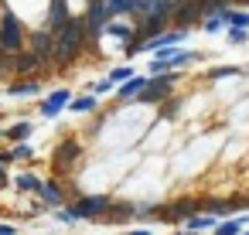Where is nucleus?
I'll list each match as a JSON object with an SVG mask.
<instances>
[{
    "label": "nucleus",
    "instance_id": "nucleus-22",
    "mask_svg": "<svg viewBox=\"0 0 249 235\" xmlns=\"http://www.w3.org/2000/svg\"><path fill=\"white\" fill-rule=\"evenodd\" d=\"M229 75H242V68H235V65H212L208 68V82H218V79H229Z\"/></svg>",
    "mask_w": 249,
    "mask_h": 235
},
{
    "label": "nucleus",
    "instance_id": "nucleus-3",
    "mask_svg": "<svg viewBox=\"0 0 249 235\" xmlns=\"http://www.w3.org/2000/svg\"><path fill=\"white\" fill-rule=\"evenodd\" d=\"M0 51L4 55H21L24 51V24L18 14L0 0Z\"/></svg>",
    "mask_w": 249,
    "mask_h": 235
},
{
    "label": "nucleus",
    "instance_id": "nucleus-36",
    "mask_svg": "<svg viewBox=\"0 0 249 235\" xmlns=\"http://www.w3.org/2000/svg\"><path fill=\"white\" fill-rule=\"evenodd\" d=\"M0 55H4V51H0Z\"/></svg>",
    "mask_w": 249,
    "mask_h": 235
},
{
    "label": "nucleus",
    "instance_id": "nucleus-24",
    "mask_svg": "<svg viewBox=\"0 0 249 235\" xmlns=\"http://www.w3.org/2000/svg\"><path fill=\"white\" fill-rule=\"evenodd\" d=\"M11 157L14 160H35V147L31 143H14L11 147Z\"/></svg>",
    "mask_w": 249,
    "mask_h": 235
},
{
    "label": "nucleus",
    "instance_id": "nucleus-32",
    "mask_svg": "<svg viewBox=\"0 0 249 235\" xmlns=\"http://www.w3.org/2000/svg\"><path fill=\"white\" fill-rule=\"evenodd\" d=\"M0 140H7V130H4V126H0Z\"/></svg>",
    "mask_w": 249,
    "mask_h": 235
},
{
    "label": "nucleus",
    "instance_id": "nucleus-14",
    "mask_svg": "<svg viewBox=\"0 0 249 235\" xmlns=\"http://www.w3.org/2000/svg\"><path fill=\"white\" fill-rule=\"evenodd\" d=\"M147 82H150V75H133L130 82H123V85L116 89V96H120L123 102H126V99H137V96L147 89Z\"/></svg>",
    "mask_w": 249,
    "mask_h": 235
},
{
    "label": "nucleus",
    "instance_id": "nucleus-11",
    "mask_svg": "<svg viewBox=\"0 0 249 235\" xmlns=\"http://www.w3.org/2000/svg\"><path fill=\"white\" fill-rule=\"evenodd\" d=\"M137 211H140V204H133V201H116L103 221H106V225H123V221L137 218Z\"/></svg>",
    "mask_w": 249,
    "mask_h": 235
},
{
    "label": "nucleus",
    "instance_id": "nucleus-35",
    "mask_svg": "<svg viewBox=\"0 0 249 235\" xmlns=\"http://www.w3.org/2000/svg\"><path fill=\"white\" fill-rule=\"evenodd\" d=\"M239 235H249V228H246V232H239Z\"/></svg>",
    "mask_w": 249,
    "mask_h": 235
},
{
    "label": "nucleus",
    "instance_id": "nucleus-28",
    "mask_svg": "<svg viewBox=\"0 0 249 235\" xmlns=\"http://www.w3.org/2000/svg\"><path fill=\"white\" fill-rule=\"evenodd\" d=\"M113 89H116V85H113V82H109V79H99V82H96V85H92V96H109V92H113Z\"/></svg>",
    "mask_w": 249,
    "mask_h": 235
},
{
    "label": "nucleus",
    "instance_id": "nucleus-18",
    "mask_svg": "<svg viewBox=\"0 0 249 235\" xmlns=\"http://www.w3.org/2000/svg\"><path fill=\"white\" fill-rule=\"evenodd\" d=\"M99 109V96H75L72 99V106H69V113H96Z\"/></svg>",
    "mask_w": 249,
    "mask_h": 235
},
{
    "label": "nucleus",
    "instance_id": "nucleus-9",
    "mask_svg": "<svg viewBox=\"0 0 249 235\" xmlns=\"http://www.w3.org/2000/svg\"><path fill=\"white\" fill-rule=\"evenodd\" d=\"M11 68H14V75H31V79H38V72L41 68H48L31 48H24L21 55H11Z\"/></svg>",
    "mask_w": 249,
    "mask_h": 235
},
{
    "label": "nucleus",
    "instance_id": "nucleus-29",
    "mask_svg": "<svg viewBox=\"0 0 249 235\" xmlns=\"http://www.w3.org/2000/svg\"><path fill=\"white\" fill-rule=\"evenodd\" d=\"M7 184H14V181H11V174H7V167H4V164H0V191H4Z\"/></svg>",
    "mask_w": 249,
    "mask_h": 235
},
{
    "label": "nucleus",
    "instance_id": "nucleus-34",
    "mask_svg": "<svg viewBox=\"0 0 249 235\" xmlns=\"http://www.w3.org/2000/svg\"><path fill=\"white\" fill-rule=\"evenodd\" d=\"M174 235H195V232H174Z\"/></svg>",
    "mask_w": 249,
    "mask_h": 235
},
{
    "label": "nucleus",
    "instance_id": "nucleus-23",
    "mask_svg": "<svg viewBox=\"0 0 249 235\" xmlns=\"http://www.w3.org/2000/svg\"><path fill=\"white\" fill-rule=\"evenodd\" d=\"M133 75H137V72H133L130 65H120V68H113V72H109V82H113V85L120 89V85H123V82H130Z\"/></svg>",
    "mask_w": 249,
    "mask_h": 235
},
{
    "label": "nucleus",
    "instance_id": "nucleus-17",
    "mask_svg": "<svg viewBox=\"0 0 249 235\" xmlns=\"http://www.w3.org/2000/svg\"><path fill=\"white\" fill-rule=\"evenodd\" d=\"M249 228V215H242V218H225V221H218V228L212 232V235H239V232H246Z\"/></svg>",
    "mask_w": 249,
    "mask_h": 235
},
{
    "label": "nucleus",
    "instance_id": "nucleus-21",
    "mask_svg": "<svg viewBox=\"0 0 249 235\" xmlns=\"http://www.w3.org/2000/svg\"><path fill=\"white\" fill-rule=\"evenodd\" d=\"M106 7H109V17L120 21L123 14H133V0H106Z\"/></svg>",
    "mask_w": 249,
    "mask_h": 235
},
{
    "label": "nucleus",
    "instance_id": "nucleus-26",
    "mask_svg": "<svg viewBox=\"0 0 249 235\" xmlns=\"http://www.w3.org/2000/svg\"><path fill=\"white\" fill-rule=\"evenodd\" d=\"M225 38H229V45H246V41H249V31H246V28H229Z\"/></svg>",
    "mask_w": 249,
    "mask_h": 235
},
{
    "label": "nucleus",
    "instance_id": "nucleus-12",
    "mask_svg": "<svg viewBox=\"0 0 249 235\" xmlns=\"http://www.w3.org/2000/svg\"><path fill=\"white\" fill-rule=\"evenodd\" d=\"M38 201H41L45 208H65V194H62L58 181H45L41 191H38Z\"/></svg>",
    "mask_w": 249,
    "mask_h": 235
},
{
    "label": "nucleus",
    "instance_id": "nucleus-33",
    "mask_svg": "<svg viewBox=\"0 0 249 235\" xmlns=\"http://www.w3.org/2000/svg\"><path fill=\"white\" fill-rule=\"evenodd\" d=\"M229 4H249V0H229Z\"/></svg>",
    "mask_w": 249,
    "mask_h": 235
},
{
    "label": "nucleus",
    "instance_id": "nucleus-19",
    "mask_svg": "<svg viewBox=\"0 0 249 235\" xmlns=\"http://www.w3.org/2000/svg\"><path fill=\"white\" fill-rule=\"evenodd\" d=\"M106 34H113V38H120V41H133V34H137V28L133 24H120V21H113L109 28H106Z\"/></svg>",
    "mask_w": 249,
    "mask_h": 235
},
{
    "label": "nucleus",
    "instance_id": "nucleus-6",
    "mask_svg": "<svg viewBox=\"0 0 249 235\" xmlns=\"http://www.w3.org/2000/svg\"><path fill=\"white\" fill-rule=\"evenodd\" d=\"M79 157H82V143H79L75 136H65V140L55 147L52 164H55V170H58V174H69V170L79 164Z\"/></svg>",
    "mask_w": 249,
    "mask_h": 235
},
{
    "label": "nucleus",
    "instance_id": "nucleus-31",
    "mask_svg": "<svg viewBox=\"0 0 249 235\" xmlns=\"http://www.w3.org/2000/svg\"><path fill=\"white\" fill-rule=\"evenodd\" d=\"M126 235H150V228H130Z\"/></svg>",
    "mask_w": 249,
    "mask_h": 235
},
{
    "label": "nucleus",
    "instance_id": "nucleus-7",
    "mask_svg": "<svg viewBox=\"0 0 249 235\" xmlns=\"http://www.w3.org/2000/svg\"><path fill=\"white\" fill-rule=\"evenodd\" d=\"M28 48L45 62V65H55V48H58V34H52L48 28H41V31H35L31 38H28Z\"/></svg>",
    "mask_w": 249,
    "mask_h": 235
},
{
    "label": "nucleus",
    "instance_id": "nucleus-10",
    "mask_svg": "<svg viewBox=\"0 0 249 235\" xmlns=\"http://www.w3.org/2000/svg\"><path fill=\"white\" fill-rule=\"evenodd\" d=\"M72 99H75V96H72V89H65V85H62V89H52V92H48V99L41 102V116H45V119H55L62 109H69V106H72Z\"/></svg>",
    "mask_w": 249,
    "mask_h": 235
},
{
    "label": "nucleus",
    "instance_id": "nucleus-13",
    "mask_svg": "<svg viewBox=\"0 0 249 235\" xmlns=\"http://www.w3.org/2000/svg\"><path fill=\"white\" fill-rule=\"evenodd\" d=\"M41 184H45V181H41L35 170H21V174H14V187H18L21 194H38Z\"/></svg>",
    "mask_w": 249,
    "mask_h": 235
},
{
    "label": "nucleus",
    "instance_id": "nucleus-5",
    "mask_svg": "<svg viewBox=\"0 0 249 235\" xmlns=\"http://www.w3.org/2000/svg\"><path fill=\"white\" fill-rule=\"evenodd\" d=\"M208 17V7L201 0H178V11H174V28L178 31H191L198 24H205Z\"/></svg>",
    "mask_w": 249,
    "mask_h": 235
},
{
    "label": "nucleus",
    "instance_id": "nucleus-16",
    "mask_svg": "<svg viewBox=\"0 0 249 235\" xmlns=\"http://www.w3.org/2000/svg\"><path fill=\"white\" fill-rule=\"evenodd\" d=\"M41 92V79H18L7 85V96H38Z\"/></svg>",
    "mask_w": 249,
    "mask_h": 235
},
{
    "label": "nucleus",
    "instance_id": "nucleus-25",
    "mask_svg": "<svg viewBox=\"0 0 249 235\" xmlns=\"http://www.w3.org/2000/svg\"><path fill=\"white\" fill-rule=\"evenodd\" d=\"M229 28H249V11H229Z\"/></svg>",
    "mask_w": 249,
    "mask_h": 235
},
{
    "label": "nucleus",
    "instance_id": "nucleus-1",
    "mask_svg": "<svg viewBox=\"0 0 249 235\" xmlns=\"http://www.w3.org/2000/svg\"><path fill=\"white\" fill-rule=\"evenodd\" d=\"M89 45V24H86V14L82 17H72L69 28L58 34V48H55V68H69Z\"/></svg>",
    "mask_w": 249,
    "mask_h": 235
},
{
    "label": "nucleus",
    "instance_id": "nucleus-30",
    "mask_svg": "<svg viewBox=\"0 0 249 235\" xmlns=\"http://www.w3.org/2000/svg\"><path fill=\"white\" fill-rule=\"evenodd\" d=\"M14 232H18L14 225H7V221H0V235H14Z\"/></svg>",
    "mask_w": 249,
    "mask_h": 235
},
{
    "label": "nucleus",
    "instance_id": "nucleus-15",
    "mask_svg": "<svg viewBox=\"0 0 249 235\" xmlns=\"http://www.w3.org/2000/svg\"><path fill=\"white\" fill-rule=\"evenodd\" d=\"M31 133H35V123H31V119H18V123L7 126V140H11V143H28Z\"/></svg>",
    "mask_w": 249,
    "mask_h": 235
},
{
    "label": "nucleus",
    "instance_id": "nucleus-8",
    "mask_svg": "<svg viewBox=\"0 0 249 235\" xmlns=\"http://www.w3.org/2000/svg\"><path fill=\"white\" fill-rule=\"evenodd\" d=\"M72 21V11H69V0H52L48 4V17H45V28L52 34H62Z\"/></svg>",
    "mask_w": 249,
    "mask_h": 235
},
{
    "label": "nucleus",
    "instance_id": "nucleus-20",
    "mask_svg": "<svg viewBox=\"0 0 249 235\" xmlns=\"http://www.w3.org/2000/svg\"><path fill=\"white\" fill-rule=\"evenodd\" d=\"M205 228H218V218L215 215H195V218H188V232H205Z\"/></svg>",
    "mask_w": 249,
    "mask_h": 235
},
{
    "label": "nucleus",
    "instance_id": "nucleus-4",
    "mask_svg": "<svg viewBox=\"0 0 249 235\" xmlns=\"http://www.w3.org/2000/svg\"><path fill=\"white\" fill-rule=\"evenodd\" d=\"M174 82H178V75H174V72H167V75H150V82H147V89L137 96V102H143V106L167 102V99H171V92H174Z\"/></svg>",
    "mask_w": 249,
    "mask_h": 235
},
{
    "label": "nucleus",
    "instance_id": "nucleus-27",
    "mask_svg": "<svg viewBox=\"0 0 249 235\" xmlns=\"http://www.w3.org/2000/svg\"><path fill=\"white\" fill-rule=\"evenodd\" d=\"M178 113H181V99H174V96H171V99H167V106L160 109V116H164V119H174Z\"/></svg>",
    "mask_w": 249,
    "mask_h": 235
},
{
    "label": "nucleus",
    "instance_id": "nucleus-2",
    "mask_svg": "<svg viewBox=\"0 0 249 235\" xmlns=\"http://www.w3.org/2000/svg\"><path fill=\"white\" fill-rule=\"evenodd\" d=\"M113 204H116V201H113L109 194H79V198L69 201L65 208H69V215H72L75 221H103Z\"/></svg>",
    "mask_w": 249,
    "mask_h": 235
}]
</instances>
